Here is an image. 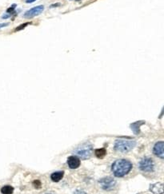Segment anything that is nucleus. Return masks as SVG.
Returning a JSON list of instances; mask_svg holds the SVG:
<instances>
[{"instance_id": "nucleus-1", "label": "nucleus", "mask_w": 164, "mask_h": 194, "mask_svg": "<svg viewBox=\"0 0 164 194\" xmlns=\"http://www.w3.org/2000/svg\"><path fill=\"white\" fill-rule=\"evenodd\" d=\"M132 169V164L125 159L115 161L111 165V171L114 175L118 177H123Z\"/></svg>"}, {"instance_id": "nucleus-2", "label": "nucleus", "mask_w": 164, "mask_h": 194, "mask_svg": "<svg viewBox=\"0 0 164 194\" xmlns=\"http://www.w3.org/2000/svg\"><path fill=\"white\" fill-rule=\"evenodd\" d=\"M74 154L79 158L86 160L90 157L93 153V147L90 143H84L74 150Z\"/></svg>"}, {"instance_id": "nucleus-3", "label": "nucleus", "mask_w": 164, "mask_h": 194, "mask_svg": "<svg viewBox=\"0 0 164 194\" xmlns=\"http://www.w3.org/2000/svg\"><path fill=\"white\" fill-rule=\"evenodd\" d=\"M136 145V142L132 140L118 139L115 143V149L122 153H126L131 150Z\"/></svg>"}, {"instance_id": "nucleus-4", "label": "nucleus", "mask_w": 164, "mask_h": 194, "mask_svg": "<svg viewBox=\"0 0 164 194\" xmlns=\"http://www.w3.org/2000/svg\"><path fill=\"white\" fill-rule=\"evenodd\" d=\"M139 168L144 172H151L155 169V163L151 158L144 157L139 163Z\"/></svg>"}, {"instance_id": "nucleus-5", "label": "nucleus", "mask_w": 164, "mask_h": 194, "mask_svg": "<svg viewBox=\"0 0 164 194\" xmlns=\"http://www.w3.org/2000/svg\"><path fill=\"white\" fill-rule=\"evenodd\" d=\"M99 182L102 189L106 191L112 190L116 185L115 180L113 177H110L102 178L101 180H99Z\"/></svg>"}, {"instance_id": "nucleus-6", "label": "nucleus", "mask_w": 164, "mask_h": 194, "mask_svg": "<svg viewBox=\"0 0 164 194\" xmlns=\"http://www.w3.org/2000/svg\"><path fill=\"white\" fill-rule=\"evenodd\" d=\"M44 5L37 6V7H33V8H31V9L26 11L23 14V17L26 18H34V17H36V16H38V15H39L40 14H42V13L44 12Z\"/></svg>"}, {"instance_id": "nucleus-7", "label": "nucleus", "mask_w": 164, "mask_h": 194, "mask_svg": "<svg viewBox=\"0 0 164 194\" xmlns=\"http://www.w3.org/2000/svg\"><path fill=\"white\" fill-rule=\"evenodd\" d=\"M153 152L157 157H159V158L164 157V143L163 142H157L154 146Z\"/></svg>"}, {"instance_id": "nucleus-8", "label": "nucleus", "mask_w": 164, "mask_h": 194, "mask_svg": "<svg viewBox=\"0 0 164 194\" xmlns=\"http://www.w3.org/2000/svg\"><path fill=\"white\" fill-rule=\"evenodd\" d=\"M67 165L70 169H77L80 165V159L76 156H70L67 159Z\"/></svg>"}, {"instance_id": "nucleus-9", "label": "nucleus", "mask_w": 164, "mask_h": 194, "mask_svg": "<svg viewBox=\"0 0 164 194\" xmlns=\"http://www.w3.org/2000/svg\"><path fill=\"white\" fill-rule=\"evenodd\" d=\"M150 191L154 194L163 193V184L162 182H157L150 185Z\"/></svg>"}, {"instance_id": "nucleus-10", "label": "nucleus", "mask_w": 164, "mask_h": 194, "mask_svg": "<svg viewBox=\"0 0 164 194\" xmlns=\"http://www.w3.org/2000/svg\"><path fill=\"white\" fill-rule=\"evenodd\" d=\"M63 174H64V172L63 171H59V172H54L51 176V180L54 182H59L63 177Z\"/></svg>"}, {"instance_id": "nucleus-11", "label": "nucleus", "mask_w": 164, "mask_h": 194, "mask_svg": "<svg viewBox=\"0 0 164 194\" xmlns=\"http://www.w3.org/2000/svg\"><path fill=\"white\" fill-rule=\"evenodd\" d=\"M95 154L98 158H101L103 159L106 154V151L105 149H98L95 151Z\"/></svg>"}, {"instance_id": "nucleus-12", "label": "nucleus", "mask_w": 164, "mask_h": 194, "mask_svg": "<svg viewBox=\"0 0 164 194\" xmlns=\"http://www.w3.org/2000/svg\"><path fill=\"white\" fill-rule=\"evenodd\" d=\"M13 192H14V189L10 185H5L1 189V192L3 194H12Z\"/></svg>"}, {"instance_id": "nucleus-13", "label": "nucleus", "mask_w": 164, "mask_h": 194, "mask_svg": "<svg viewBox=\"0 0 164 194\" xmlns=\"http://www.w3.org/2000/svg\"><path fill=\"white\" fill-rule=\"evenodd\" d=\"M144 123V122H135V123H134V124H131V128L132 129L134 130V133H138L139 131V126H141V124H143Z\"/></svg>"}, {"instance_id": "nucleus-14", "label": "nucleus", "mask_w": 164, "mask_h": 194, "mask_svg": "<svg viewBox=\"0 0 164 194\" xmlns=\"http://www.w3.org/2000/svg\"><path fill=\"white\" fill-rule=\"evenodd\" d=\"M15 7H16V5H15V4H13L11 7H9V8L7 10V13H8V14L10 15V14H11V13H13L14 11H15Z\"/></svg>"}, {"instance_id": "nucleus-15", "label": "nucleus", "mask_w": 164, "mask_h": 194, "mask_svg": "<svg viewBox=\"0 0 164 194\" xmlns=\"http://www.w3.org/2000/svg\"><path fill=\"white\" fill-rule=\"evenodd\" d=\"M29 23H24V24H21V25L19 26V27H18V28L15 29V31H20V30H23V29L25 28L26 27H27V25H28Z\"/></svg>"}, {"instance_id": "nucleus-16", "label": "nucleus", "mask_w": 164, "mask_h": 194, "mask_svg": "<svg viewBox=\"0 0 164 194\" xmlns=\"http://www.w3.org/2000/svg\"><path fill=\"white\" fill-rule=\"evenodd\" d=\"M33 184H34V186L36 188V189H39L40 186H41V183H40L39 181H34V182H33Z\"/></svg>"}, {"instance_id": "nucleus-17", "label": "nucleus", "mask_w": 164, "mask_h": 194, "mask_svg": "<svg viewBox=\"0 0 164 194\" xmlns=\"http://www.w3.org/2000/svg\"><path fill=\"white\" fill-rule=\"evenodd\" d=\"M74 194H87V192H85V191L82 190V189H78V190H76L74 192Z\"/></svg>"}, {"instance_id": "nucleus-18", "label": "nucleus", "mask_w": 164, "mask_h": 194, "mask_svg": "<svg viewBox=\"0 0 164 194\" xmlns=\"http://www.w3.org/2000/svg\"><path fill=\"white\" fill-rule=\"evenodd\" d=\"M8 25H9V23H8V22H6V23H0V29H2L3 27H8Z\"/></svg>"}, {"instance_id": "nucleus-19", "label": "nucleus", "mask_w": 164, "mask_h": 194, "mask_svg": "<svg viewBox=\"0 0 164 194\" xmlns=\"http://www.w3.org/2000/svg\"><path fill=\"white\" fill-rule=\"evenodd\" d=\"M36 0H26V2L27 3H32V2H35Z\"/></svg>"}, {"instance_id": "nucleus-20", "label": "nucleus", "mask_w": 164, "mask_h": 194, "mask_svg": "<svg viewBox=\"0 0 164 194\" xmlns=\"http://www.w3.org/2000/svg\"><path fill=\"white\" fill-rule=\"evenodd\" d=\"M60 5V3H56V4H52V5L51 6V7L52 8V7H59V6Z\"/></svg>"}, {"instance_id": "nucleus-21", "label": "nucleus", "mask_w": 164, "mask_h": 194, "mask_svg": "<svg viewBox=\"0 0 164 194\" xmlns=\"http://www.w3.org/2000/svg\"><path fill=\"white\" fill-rule=\"evenodd\" d=\"M76 1H80V0H76Z\"/></svg>"}]
</instances>
